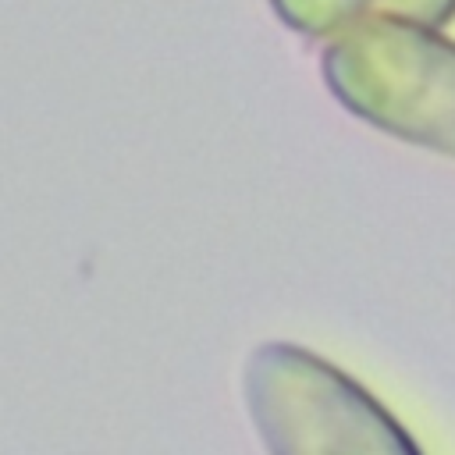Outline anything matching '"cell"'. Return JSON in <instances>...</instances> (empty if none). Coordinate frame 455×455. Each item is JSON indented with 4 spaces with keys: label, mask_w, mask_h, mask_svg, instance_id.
<instances>
[{
    "label": "cell",
    "mask_w": 455,
    "mask_h": 455,
    "mask_svg": "<svg viewBox=\"0 0 455 455\" xmlns=\"http://www.w3.org/2000/svg\"><path fill=\"white\" fill-rule=\"evenodd\" d=\"M245 409L267 455H423L380 398L295 341L252 348Z\"/></svg>",
    "instance_id": "2"
},
{
    "label": "cell",
    "mask_w": 455,
    "mask_h": 455,
    "mask_svg": "<svg viewBox=\"0 0 455 455\" xmlns=\"http://www.w3.org/2000/svg\"><path fill=\"white\" fill-rule=\"evenodd\" d=\"M380 0H270V11L284 28L306 39H327L363 14H370Z\"/></svg>",
    "instance_id": "3"
},
{
    "label": "cell",
    "mask_w": 455,
    "mask_h": 455,
    "mask_svg": "<svg viewBox=\"0 0 455 455\" xmlns=\"http://www.w3.org/2000/svg\"><path fill=\"white\" fill-rule=\"evenodd\" d=\"M327 92L370 128L455 160V39L395 11H370L320 53Z\"/></svg>",
    "instance_id": "1"
},
{
    "label": "cell",
    "mask_w": 455,
    "mask_h": 455,
    "mask_svg": "<svg viewBox=\"0 0 455 455\" xmlns=\"http://www.w3.org/2000/svg\"><path fill=\"white\" fill-rule=\"evenodd\" d=\"M380 7L395 11V14H405L412 21L434 25V28H444L455 18V0H380Z\"/></svg>",
    "instance_id": "4"
}]
</instances>
